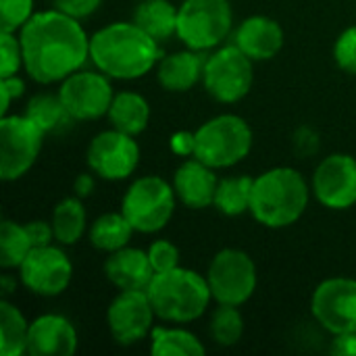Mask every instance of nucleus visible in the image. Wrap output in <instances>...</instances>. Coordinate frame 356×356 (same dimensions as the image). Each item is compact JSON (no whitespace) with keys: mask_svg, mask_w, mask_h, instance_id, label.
Instances as JSON below:
<instances>
[{"mask_svg":"<svg viewBox=\"0 0 356 356\" xmlns=\"http://www.w3.org/2000/svg\"><path fill=\"white\" fill-rule=\"evenodd\" d=\"M23 69L42 86L60 83L90 60V35L81 21L56 10L33 13L19 29Z\"/></svg>","mask_w":356,"mask_h":356,"instance_id":"obj_1","label":"nucleus"},{"mask_svg":"<svg viewBox=\"0 0 356 356\" xmlns=\"http://www.w3.org/2000/svg\"><path fill=\"white\" fill-rule=\"evenodd\" d=\"M161 42L134 21H115L90 35V60L111 79H140L161 60Z\"/></svg>","mask_w":356,"mask_h":356,"instance_id":"obj_2","label":"nucleus"},{"mask_svg":"<svg viewBox=\"0 0 356 356\" xmlns=\"http://www.w3.org/2000/svg\"><path fill=\"white\" fill-rule=\"evenodd\" d=\"M311 188L294 167H273L254 177L250 215L267 229L294 225L307 211Z\"/></svg>","mask_w":356,"mask_h":356,"instance_id":"obj_3","label":"nucleus"},{"mask_svg":"<svg viewBox=\"0 0 356 356\" xmlns=\"http://www.w3.org/2000/svg\"><path fill=\"white\" fill-rule=\"evenodd\" d=\"M146 292L156 317L167 323H192L207 313L213 300L207 275L181 265L156 273Z\"/></svg>","mask_w":356,"mask_h":356,"instance_id":"obj_4","label":"nucleus"},{"mask_svg":"<svg viewBox=\"0 0 356 356\" xmlns=\"http://www.w3.org/2000/svg\"><path fill=\"white\" fill-rule=\"evenodd\" d=\"M252 129L240 115L223 113L196 129L194 159L213 169H229L242 163L252 150Z\"/></svg>","mask_w":356,"mask_h":356,"instance_id":"obj_5","label":"nucleus"},{"mask_svg":"<svg viewBox=\"0 0 356 356\" xmlns=\"http://www.w3.org/2000/svg\"><path fill=\"white\" fill-rule=\"evenodd\" d=\"M177 202L173 184L161 175H144L125 190L121 213L138 234H156L169 225Z\"/></svg>","mask_w":356,"mask_h":356,"instance_id":"obj_6","label":"nucleus"},{"mask_svg":"<svg viewBox=\"0 0 356 356\" xmlns=\"http://www.w3.org/2000/svg\"><path fill=\"white\" fill-rule=\"evenodd\" d=\"M234 31V8L229 0H184L177 15V38L186 48L211 52Z\"/></svg>","mask_w":356,"mask_h":356,"instance_id":"obj_7","label":"nucleus"},{"mask_svg":"<svg viewBox=\"0 0 356 356\" xmlns=\"http://www.w3.org/2000/svg\"><path fill=\"white\" fill-rule=\"evenodd\" d=\"M254 81V60L234 42L221 44L207 54L202 86L207 94L221 102L234 104L248 96Z\"/></svg>","mask_w":356,"mask_h":356,"instance_id":"obj_8","label":"nucleus"},{"mask_svg":"<svg viewBox=\"0 0 356 356\" xmlns=\"http://www.w3.org/2000/svg\"><path fill=\"white\" fill-rule=\"evenodd\" d=\"M207 282L217 305H246L259 284V273L252 257L240 248L219 250L207 269Z\"/></svg>","mask_w":356,"mask_h":356,"instance_id":"obj_9","label":"nucleus"},{"mask_svg":"<svg viewBox=\"0 0 356 356\" xmlns=\"http://www.w3.org/2000/svg\"><path fill=\"white\" fill-rule=\"evenodd\" d=\"M46 134L42 127L23 115L0 117V177L2 181H17L35 165Z\"/></svg>","mask_w":356,"mask_h":356,"instance_id":"obj_10","label":"nucleus"},{"mask_svg":"<svg viewBox=\"0 0 356 356\" xmlns=\"http://www.w3.org/2000/svg\"><path fill=\"white\" fill-rule=\"evenodd\" d=\"M58 96L75 121H96L108 115L115 90L102 71L79 69L60 81Z\"/></svg>","mask_w":356,"mask_h":356,"instance_id":"obj_11","label":"nucleus"},{"mask_svg":"<svg viewBox=\"0 0 356 356\" xmlns=\"http://www.w3.org/2000/svg\"><path fill=\"white\" fill-rule=\"evenodd\" d=\"M86 163L96 177L121 181L138 169L140 146L134 136L111 127L92 138L86 150Z\"/></svg>","mask_w":356,"mask_h":356,"instance_id":"obj_12","label":"nucleus"},{"mask_svg":"<svg viewBox=\"0 0 356 356\" xmlns=\"http://www.w3.org/2000/svg\"><path fill=\"white\" fill-rule=\"evenodd\" d=\"M73 280V263L63 246H38L19 267V282L35 296H60Z\"/></svg>","mask_w":356,"mask_h":356,"instance_id":"obj_13","label":"nucleus"},{"mask_svg":"<svg viewBox=\"0 0 356 356\" xmlns=\"http://www.w3.org/2000/svg\"><path fill=\"white\" fill-rule=\"evenodd\" d=\"M156 313L146 290H119L106 309L108 334L119 346H134L154 330Z\"/></svg>","mask_w":356,"mask_h":356,"instance_id":"obj_14","label":"nucleus"},{"mask_svg":"<svg viewBox=\"0 0 356 356\" xmlns=\"http://www.w3.org/2000/svg\"><path fill=\"white\" fill-rule=\"evenodd\" d=\"M311 315L332 336L356 332V280L330 277L311 296Z\"/></svg>","mask_w":356,"mask_h":356,"instance_id":"obj_15","label":"nucleus"},{"mask_svg":"<svg viewBox=\"0 0 356 356\" xmlns=\"http://www.w3.org/2000/svg\"><path fill=\"white\" fill-rule=\"evenodd\" d=\"M317 202L330 211H348L356 204V159L346 152L325 156L311 179Z\"/></svg>","mask_w":356,"mask_h":356,"instance_id":"obj_16","label":"nucleus"},{"mask_svg":"<svg viewBox=\"0 0 356 356\" xmlns=\"http://www.w3.org/2000/svg\"><path fill=\"white\" fill-rule=\"evenodd\" d=\"M77 350V330L58 313H46L29 323L27 355L71 356Z\"/></svg>","mask_w":356,"mask_h":356,"instance_id":"obj_17","label":"nucleus"},{"mask_svg":"<svg viewBox=\"0 0 356 356\" xmlns=\"http://www.w3.org/2000/svg\"><path fill=\"white\" fill-rule=\"evenodd\" d=\"M217 169L204 165L202 161L190 156L186 159L173 173V188L177 194V200L192 209V211H202L215 204V194H217Z\"/></svg>","mask_w":356,"mask_h":356,"instance_id":"obj_18","label":"nucleus"},{"mask_svg":"<svg viewBox=\"0 0 356 356\" xmlns=\"http://www.w3.org/2000/svg\"><path fill=\"white\" fill-rule=\"evenodd\" d=\"M234 44L254 63L271 60L284 48V27L273 17L252 15L236 27Z\"/></svg>","mask_w":356,"mask_h":356,"instance_id":"obj_19","label":"nucleus"},{"mask_svg":"<svg viewBox=\"0 0 356 356\" xmlns=\"http://www.w3.org/2000/svg\"><path fill=\"white\" fill-rule=\"evenodd\" d=\"M104 275L117 290H148L156 273L150 265L148 250L125 246L106 257Z\"/></svg>","mask_w":356,"mask_h":356,"instance_id":"obj_20","label":"nucleus"},{"mask_svg":"<svg viewBox=\"0 0 356 356\" xmlns=\"http://www.w3.org/2000/svg\"><path fill=\"white\" fill-rule=\"evenodd\" d=\"M209 52H198L192 48L171 52L167 56H161L156 65V81L163 90L181 94L190 92L202 81L204 63Z\"/></svg>","mask_w":356,"mask_h":356,"instance_id":"obj_21","label":"nucleus"},{"mask_svg":"<svg viewBox=\"0 0 356 356\" xmlns=\"http://www.w3.org/2000/svg\"><path fill=\"white\" fill-rule=\"evenodd\" d=\"M106 117L111 127L136 138L144 134L150 123V104L142 94L123 90L115 94Z\"/></svg>","mask_w":356,"mask_h":356,"instance_id":"obj_22","label":"nucleus"},{"mask_svg":"<svg viewBox=\"0 0 356 356\" xmlns=\"http://www.w3.org/2000/svg\"><path fill=\"white\" fill-rule=\"evenodd\" d=\"M177 15L179 6L171 0H140L131 21L156 42H165L177 35Z\"/></svg>","mask_w":356,"mask_h":356,"instance_id":"obj_23","label":"nucleus"},{"mask_svg":"<svg viewBox=\"0 0 356 356\" xmlns=\"http://www.w3.org/2000/svg\"><path fill=\"white\" fill-rule=\"evenodd\" d=\"M52 229H54V242L60 246H73L77 244L83 234L88 232V213L83 207V200L77 196L63 198L54 211H52Z\"/></svg>","mask_w":356,"mask_h":356,"instance_id":"obj_24","label":"nucleus"},{"mask_svg":"<svg viewBox=\"0 0 356 356\" xmlns=\"http://www.w3.org/2000/svg\"><path fill=\"white\" fill-rule=\"evenodd\" d=\"M134 232L136 229L131 227L127 217L119 211V213H104V215L96 217L88 229V238L96 250L111 254L115 250L129 246Z\"/></svg>","mask_w":356,"mask_h":356,"instance_id":"obj_25","label":"nucleus"},{"mask_svg":"<svg viewBox=\"0 0 356 356\" xmlns=\"http://www.w3.org/2000/svg\"><path fill=\"white\" fill-rule=\"evenodd\" d=\"M25 115H27L31 121H35V123L42 127V131H44L46 136H48V134H50V136L63 134V131H67V129L75 123V119L69 115L67 106L63 104L58 92H56V94H35V96L27 102Z\"/></svg>","mask_w":356,"mask_h":356,"instance_id":"obj_26","label":"nucleus"},{"mask_svg":"<svg viewBox=\"0 0 356 356\" xmlns=\"http://www.w3.org/2000/svg\"><path fill=\"white\" fill-rule=\"evenodd\" d=\"M204 344L184 327L154 325L150 334V355L152 356H202Z\"/></svg>","mask_w":356,"mask_h":356,"instance_id":"obj_27","label":"nucleus"},{"mask_svg":"<svg viewBox=\"0 0 356 356\" xmlns=\"http://www.w3.org/2000/svg\"><path fill=\"white\" fill-rule=\"evenodd\" d=\"M29 323L31 321H27L23 313L13 302H8V298L0 300V355H27Z\"/></svg>","mask_w":356,"mask_h":356,"instance_id":"obj_28","label":"nucleus"},{"mask_svg":"<svg viewBox=\"0 0 356 356\" xmlns=\"http://www.w3.org/2000/svg\"><path fill=\"white\" fill-rule=\"evenodd\" d=\"M252 184L254 177L248 175H234V177L219 179L213 207L225 217H240L248 213L252 200Z\"/></svg>","mask_w":356,"mask_h":356,"instance_id":"obj_29","label":"nucleus"},{"mask_svg":"<svg viewBox=\"0 0 356 356\" xmlns=\"http://www.w3.org/2000/svg\"><path fill=\"white\" fill-rule=\"evenodd\" d=\"M33 250V242L27 234L25 223L4 219L0 225V267L4 271L19 269L25 257Z\"/></svg>","mask_w":356,"mask_h":356,"instance_id":"obj_30","label":"nucleus"},{"mask_svg":"<svg viewBox=\"0 0 356 356\" xmlns=\"http://www.w3.org/2000/svg\"><path fill=\"white\" fill-rule=\"evenodd\" d=\"M209 334L217 346H223V348L236 346L244 336V317L240 313V307L219 305L211 315Z\"/></svg>","mask_w":356,"mask_h":356,"instance_id":"obj_31","label":"nucleus"},{"mask_svg":"<svg viewBox=\"0 0 356 356\" xmlns=\"http://www.w3.org/2000/svg\"><path fill=\"white\" fill-rule=\"evenodd\" d=\"M33 17V0H0L2 31L19 33V29Z\"/></svg>","mask_w":356,"mask_h":356,"instance_id":"obj_32","label":"nucleus"},{"mask_svg":"<svg viewBox=\"0 0 356 356\" xmlns=\"http://www.w3.org/2000/svg\"><path fill=\"white\" fill-rule=\"evenodd\" d=\"M23 69V50L19 33L2 31L0 33V77L19 75Z\"/></svg>","mask_w":356,"mask_h":356,"instance_id":"obj_33","label":"nucleus"},{"mask_svg":"<svg viewBox=\"0 0 356 356\" xmlns=\"http://www.w3.org/2000/svg\"><path fill=\"white\" fill-rule=\"evenodd\" d=\"M334 60L344 73L356 75V25L346 27L338 35L334 44Z\"/></svg>","mask_w":356,"mask_h":356,"instance_id":"obj_34","label":"nucleus"},{"mask_svg":"<svg viewBox=\"0 0 356 356\" xmlns=\"http://www.w3.org/2000/svg\"><path fill=\"white\" fill-rule=\"evenodd\" d=\"M179 248L171 240H154L148 246V259L154 273H165L179 267Z\"/></svg>","mask_w":356,"mask_h":356,"instance_id":"obj_35","label":"nucleus"},{"mask_svg":"<svg viewBox=\"0 0 356 356\" xmlns=\"http://www.w3.org/2000/svg\"><path fill=\"white\" fill-rule=\"evenodd\" d=\"M52 4L56 10H60L77 21H83L100 8L102 0H52Z\"/></svg>","mask_w":356,"mask_h":356,"instance_id":"obj_36","label":"nucleus"},{"mask_svg":"<svg viewBox=\"0 0 356 356\" xmlns=\"http://www.w3.org/2000/svg\"><path fill=\"white\" fill-rule=\"evenodd\" d=\"M0 94H2V106H0V117H2L8 115L10 102L25 94V81L19 75L0 77Z\"/></svg>","mask_w":356,"mask_h":356,"instance_id":"obj_37","label":"nucleus"},{"mask_svg":"<svg viewBox=\"0 0 356 356\" xmlns=\"http://www.w3.org/2000/svg\"><path fill=\"white\" fill-rule=\"evenodd\" d=\"M27 227V234L33 242V248L38 246H48L54 242V229H52V223L48 221H42V219H35V221H27L25 223Z\"/></svg>","mask_w":356,"mask_h":356,"instance_id":"obj_38","label":"nucleus"},{"mask_svg":"<svg viewBox=\"0 0 356 356\" xmlns=\"http://www.w3.org/2000/svg\"><path fill=\"white\" fill-rule=\"evenodd\" d=\"M294 148L302 156H311L319 150V134H315L311 127H300L294 134Z\"/></svg>","mask_w":356,"mask_h":356,"instance_id":"obj_39","label":"nucleus"},{"mask_svg":"<svg viewBox=\"0 0 356 356\" xmlns=\"http://www.w3.org/2000/svg\"><path fill=\"white\" fill-rule=\"evenodd\" d=\"M171 150L177 154V156H194V150H196V131H175L171 136V142H169Z\"/></svg>","mask_w":356,"mask_h":356,"instance_id":"obj_40","label":"nucleus"},{"mask_svg":"<svg viewBox=\"0 0 356 356\" xmlns=\"http://www.w3.org/2000/svg\"><path fill=\"white\" fill-rule=\"evenodd\" d=\"M332 353L336 356H356V332L334 336Z\"/></svg>","mask_w":356,"mask_h":356,"instance_id":"obj_41","label":"nucleus"},{"mask_svg":"<svg viewBox=\"0 0 356 356\" xmlns=\"http://www.w3.org/2000/svg\"><path fill=\"white\" fill-rule=\"evenodd\" d=\"M94 188H96V177L92 173H79L73 181V194L81 200L92 196Z\"/></svg>","mask_w":356,"mask_h":356,"instance_id":"obj_42","label":"nucleus"},{"mask_svg":"<svg viewBox=\"0 0 356 356\" xmlns=\"http://www.w3.org/2000/svg\"><path fill=\"white\" fill-rule=\"evenodd\" d=\"M0 290H2V298H8L13 294V290H17V277L2 273L0 275Z\"/></svg>","mask_w":356,"mask_h":356,"instance_id":"obj_43","label":"nucleus"}]
</instances>
